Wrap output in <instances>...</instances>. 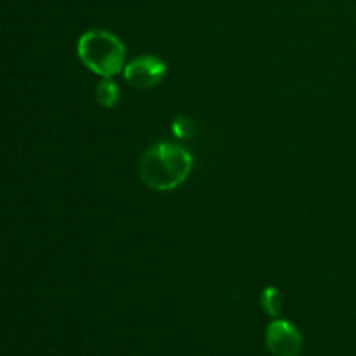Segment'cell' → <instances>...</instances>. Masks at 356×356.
I'll use <instances>...</instances> for the list:
<instances>
[{"label":"cell","instance_id":"1","mask_svg":"<svg viewBox=\"0 0 356 356\" xmlns=\"http://www.w3.org/2000/svg\"><path fill=\"white\" fill-rule=\"evenodd\" d=\"M193 169V155L183 146L159 141L149 146L139 160V177L155 191H172L179 188Z\"/></svg>","mask_w":356,"mask_h":356},{"label":"cell","instance_id":"2","mask_svg":"<svg viewBox=\"0 0 356 356\" xmlns=\"http://www.w3.org/2000/svg\"><path fill=\"white\" fill-rule=\"evenodd\" d=\"M76 54L80 63L101 79H111L125 68L124 42L103 28H94L80 35Z\"/></svg>","mask_w":356,"mask_h":356},{"label":"cell","instance_id":"3","mask_svg":"<svg viewBox=\"0 0 356 356\" xmlns=\"http://www.w3.org/2000/svg\"><path fill=\"white\" fill-rule=\"evenodd\" d=\"M167 75L165 61L153 54H143L132 59L124 68V79L131 87L139 90H148L162 83Z\"/></svg>","mask_w":356,"mask_h":356},{"label":"cell","instance_id":"4","mask_svg":"<svg viewBox=\"0 0 356 356\" xmlns=\"http://www.w3.org/2000/svg\"><path fill=\"white\" fill-rule=\"evenodd\" d=\"M264 341L273 356H301L305 346L298 327L284 318H273L264 334Z\"/></svg>","mask_w":356,"mask_h":356},{"label":"cell","instance_id":"5","mask_svg":"<svg viewBox=\"0 0 356 356\" xmlns=\"http://www.w3.org/2000/svg\"><path fill=\"white\" fill-rule=\"evenodd\" d=\"M118 101H120V90L117 82L108 76L101 79L96 86V103L104 110H111L117 106Z\"/></svg>","mask_w":356,"mask_h":356},{"label":"cell","instance_id":"6","mask_svg":"<svg viewBox=\"0 0 356 356\" xmlns=\"http://www.w3.org/2000/svg\"><path fill=\"white\" fill-rule=\"evenodd\" d=\"M261 306L271 318H280L284 309V298L277 287H266L261 294Z\"/></svg>","mask_w":356,"mask_h":356},{"label":"cell","instance_id":"7","mask_svg":"<svg viewBox=\"0 0 356 356\" xmlns=\"http://www.w3.org/2000/svg\"><path fill=\"white\" fill-rule=\"evenodd\" d=\"M172 131L177 138H188L193 132V122L186 117H177L172 124Z\"/></svg>","mask_w":356,"mask_h":356}]
</instances>
